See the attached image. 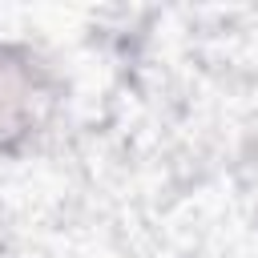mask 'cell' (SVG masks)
I'll use <instances>...</instances> for the list:
<instances>
[{
  "mask_svg": "<svg viewBox=\"0 0 258 258\" xmlns=\"http://www.w3.org/2000/svg\"><path fill=\"white\" fill-rule=\"evenodd\" d=\"M32 97H36V85L28 69H20L8 52H0V133H12L16 125L28 121Z\"/></svg>",
  "mask_w": 258,
  "mask_h": 258,
  "instance_id": "1",
  "label": "cell"
}]
</instances>
